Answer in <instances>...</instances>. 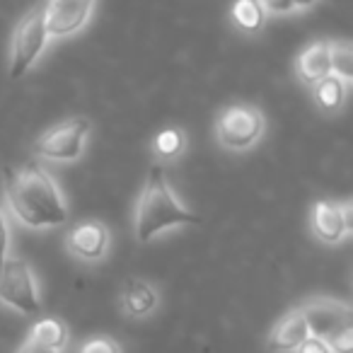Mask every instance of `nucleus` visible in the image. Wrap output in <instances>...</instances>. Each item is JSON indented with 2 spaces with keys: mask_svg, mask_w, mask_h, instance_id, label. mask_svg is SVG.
<instances>
[{
  "mask_svg": "<svg viewBox=\"0 0 353 353\" xmlns=\"http://www.w3.org/2000/svg\"><path fill=\"white\" fill-rule=\"evenodd\" d=\"M8 211L25 228L49 230L68 223V206L56 179L37 160L3 170Z\"/></svg>",
  "mask_w": 353,
  "mask_h": 353,
  "instance_id": "nucleus-1",
  "label": "nucleus"
},
{
  "mask_svg": "<svg viewBox=\"0 0 353 353\" xmlns=\"http://www.w3.org/2000/svg\"><path fill=\"white\" fill-rule=\"evenodd\" d=\"M201 218L192 213L176 199L174 189L167 182V174L162 165H152L148 170L145 184L138 196L136 203V240L138 242H150L155 240L160 232L170 230V228H184V225H199Z\"/></svg>",
  "mask_w": 353,
  "mask_h": 353,
  "instance_id": "nucleus-2",
  "label": "nucleus"
},
{
  "mask_svg": "<svg viewBox=\"0 0 353 353\" xmlns=\"http://www.w3.org/2000/svg\"><path fill=\"white\" fill-rule=\"evenodd\" d=\"M49 30L44 20V3H37L12 32L10 41V78L20 80L27 70L34 68L49 46Z\"/></svg>",
  "mask_w": 353,
  "mask_h": 353,
  "instance_id": "nucleus-3",
  "label": "nucleus"
},
{
  "mask_svg": "<svg viewBox=\"0 0 353 353\" xmlns=\"http://www.w3.org/2000/svg\"><path fill=\"white\" fill-rule=\"evenodd\" d=\"M266 119L259 107L252 104H230L218 114L216 138L225 150H250L264 136Z\"/></svg>",
  "mask_w": 353,
  "mask_h": 353,
  "instance_id": "nucleus-4",
  "label": "nucleus"
},
{
  "mask_svg": "<svg viewBox=\"0 0 353 353\" xmlns=\"http://www.w3.org/2000/svg\"><path fill=\"white\" fill-rule=\"evenodd\" d=\"M92 121L85 117H70L46 128L34 141V152L51 162H73L83 155Z\"/></svg>",
  "mask_w": 353,
  "mask_h": 353,
  "instance_id": "nucleus-5",
  "label": "nucleus"
},
{
  "mask_svg": "<svg viewBox=\"0 0 353 353\" xmlns=\"http://www.w3.org/2000/svg\"><path fill=\"white\" fill-rule=\"evenodd\" d=\"M0 303L22 314H37L41 310L39 283L25 259L12 256L0 264Z\"/></svg>",
  "mask_w": 353,
  "mask_h": 353,
  "instance_id": "nucleus-6",
  "label": "nucleus"
},
{
  "mask_svg": "<svg viewBox=\"0 0 353 353\" xmlns=\"http://www.w3.org/2000/svg\"><path fill=\"white\" fill-rule=\"evenodd\" d=\"M305 322H307L310 336H317L322 341L332 339L336 332L346 327H353V314L351 305L343 300L334 298H312L305 305H300Z\"/></svg>",
  "mask_w": 353,
  "mask_h": 353,
  "instance_id": "nucleus-7",
  "label": "nucleus"
},
{
  "mask_svg": "<svg viewBox=\"0 0 353 353\" xmlns=\"http://www.w3.org/2000/svg\"><path fill=\"white\" fill-rule=\"evenodd\" d=\"M97 0H44V20L51 39H65L80 32L92 17Z\"/></svg>",
  "mask_w": 353,
  "mask_h": 353,
  "instance_id": "nucleus-8",
  "label": "nucleus"
},
{
  "mask_svg": "<svg viewBox=\"0 0 353 353\" xmlns=\"http://www.w3.org/2000/svg\"><path fill=\"white\" fill-rule=\"evenodd\" d=\"M310 225L319 242L324 245H339L348 237L353 228L351 218V203L343 201H329L322 199L312 206V216H310Z\"/></svg>",
  "mask_w": 353,
  "mask_h": 353,
  "instance_id": "nucleus-9",
  "label": "nucleus"
},
{
  "mask_svg": "<svg viewBox=\"0 0 353 353\" xmlns=\"http://www.w3.org/2000/svg\"><path fill=\"white\" fill-rule=\"evenodd\" d=\"M65 250L83 261H99L107 256L109 250V230L99 221L75 223L65 232Z\"/></svg>",
  "mask_w": 353,
  "mask_h": 353,
  "instance_id": "nucleus-10",
  "label": "nucleus"
},
{
  "mask_svg": "<svg viewBox=\"0 0 353 353\" xmlns=\"http://www.w3.org/2000/svg\"><path fill=\"white\" fill-rule=\"evenodd\" d=\"M307 336V322H305L300 307H295L274 324V329L269 332V339H266V346H269L271 353H293Z\"/></svg>",
  "mask_w": 353,
  "mask_h": 353,
  "instance_id": "nucleus-11",
  "label": "nucleus"
},
{
  "mask_svg": "<svg viewBox=\"0 0 353 353\" xmlns=\"http://www.w3.org/2000/svg\"><path fill=\"white\" fill-rule=\"evenodd\" d=\"M332 73V63H329V41H312L307 44L295 59V75L303 85L312 88L322 78Z\"/></svg>",
  "mask_w": 353,
  "mask_h": 353,
  "instance_id": "nucleus-12",
  "label": "nucleus"
},
{
  "mask_svg": "<svg viewBox=\"0 0 353 353\" xmlns=\"http://www.w3.org/2000/svg\"><path fill=\"white\" fill-rule=\"evenodd\" d=\"M157 290L143 279H128L121 290V307L128 317H145L157 307Z\"/></svg>",
  "mask_w": 353,
  "mask_h": 353,
  "instance_id": "nucleus-13",
  "label": "nucleus"
},
{
  "mask_svg": "<svg viewBox=\"0 0 353 353\" xmlns=\"http://www.w3.org/2000/svg\"><path fill=\"white\" fill-rule=\"evenodd\" d=\"M348 94V83H343L341 78L329 73L327 78H322L317 85H312V97L314 104L322 114H336L341 112V107L346 104Z\"/></svg>",
  "mask_w": 353,
  "mask_h": 353,
  "instance_id": "nucleus-14",
  "label": "nucleus"
},
{
  "mask_svg": "<svg viewBox=\"0 0 353 353\" xmlns=\"http://www.w3.org/2000/svg\"><path fill=\"white\" fill-rule=\"evenodd\" d=\"M269 15L259 6V0H235L230 8V22L242 34H256L264 30Z\"/></svg>",
  "mask_w": 353,
  "mask_h": 353,
  "instance_id": "nucleus-15",
  "label": "nucleus"
},
{
  "mask_svg": "<svg viewBox=\"0 0 353 353\" xmlns=\"http://www.w3.org/2000/svg\"><path fill=\"white\" fill-rule=\"evenodd\" d=\"M150 150L160 162H174L184 155V150H187V136H184L182 128L167 126L152 138Z\"/></svg>",
  "mask_w": 353,
  "mask_h": 353,
  "instance_id": "nucleus-16",
  "label": "nucleus"
},
{
  "mask_svg": "<svg viewBox=\"0 0 353 353\" xmlns=\"http://www.w3.org/2000/svg\"><path fill=\"white\" fill-rule=\"evenodd\" d=\"M30 341L39 343L44 348H51V351H63L65 341H68V329L61 319L56 317H44L30 329Z\"/></svg>",
  "mask_w": 353,
  "mask_h": 353,
  "instance_id": "nucleus-17",
  "label": "nucleus"
},
{
  "mask_svg": "<svg viewBox=\"0 0 353 353\" xmlns=\"http://www.w3.org/2000/svg\"><path fill=\"white\" fill-rule=\"evenodd\" d=\"M329 63H332V75L341 78L343 83H351L353 49L348 41H329Z\"/></svg>",
  "mask_w": 353,
  "mask_h": 353,
  "instance_id": "nucleus-18",
  "label": "nucleus"
},
{
  "mask_svg": "<svg viewBox=\"0 0 353 353\" xmlns=\"http://www.w3.org/2000/svg\"><path fill=\"white\" fill-rule=\"evenodd\" d=\"M78 353H121V346L117 339L107 336V334H94L80 343Z\"/></svg>",
  "mask_w": 353,
  "mask_h": 353,
  "instance_id": "nucleus-19",
  "label": "nucleus"
},
{
  "mask_svg": "<svg viewBox=\"0 0 353 353\" xmlns=\"http://www.w3.org/2000/svg\"><path fill=\"white\" fill-rule=\"evenodd\" d=\"M327 346L332 353H353V327L341 329L332 339H327Z\"/></svg>",
  "mask_w": 353,
  "mask_h": 353,
  "instance_id": "nucleus-20",
  "label": "nucleus"
},
{
  "mask_svg": "<svg viewBox=\"0 0 353 353\" xmlns=\"http://www.w3.org/2000/svg\"><path fill=\"white\" fill-rule=\"evenodd\" d=\"M259 6L264 8L266 15H293L295 8H293V0H259Z\"/></svg>",
  "mask_w": 353,
  "mask_h": 353,
  "instance_id": "nucleus-21",
  "label": "nucleus"
},
{
  "mask_svg": "<svg viewBox=\"0 0 353 353\" xmlns=\"http://www.w3.org/2000/svg\"><path fill=\"white\" fill-rule=\"evenodd\" d=\"M8 247H10V228H8L6 208L0 203V264L8 259Z\"/></svg>",
  "mask_w": 353,
  "mask_h": 353,
  "instance_id": "nucleus-22",
  "label": "nucleus"
},
{
  "mask_svg": "<svg viewBox=\"0 0 353 353\" xmlns=\"http://www.w3.org/2000/svg\"><path fill=\"white\" fill-rule=\"evenodd\" d=\"M295 353H332V351H329L327 341H322V339H317V336H307L295 348Z\"/></svg>",
  "mask_w": 353,
  "mask_h": 353,
  "instance_id": "nucleus-23",
  "label": "nucleus"
},
{
  "mask_svg": "<svg viewBox=\"0 0 353 353\" xmlns=\"http://www.w3.org/2000/svg\"><path fill=\"white\" fill-rule=\"evenodd\" d=\"M17 353H59V351H51V348H44V346H39V343H34V341L27 339V341L17 348Z\"/></svg>",
  "mask_w": 353,
  "mask_h": 353,
  "instance_id": "nucleus-24",
  "label": "nucleus"
},
{
  "mask_svg": "<svg viewBox=\"0 0 353 353\" xmlns=\"http://www.w3.org/2000/svg\"><path fill=\"white\" fill-rule=\"evenodd\" d=\"M319 0H293V8L295 10H310V8L317 6Z\"/></svg>",
  "mask_w": 353,
  "mask_h": 353,
  "instance_id": "nucleus-25",
  "label": "nucleus"
}]
</instances>
